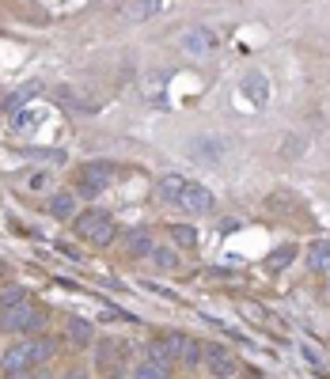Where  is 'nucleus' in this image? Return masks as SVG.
<instances>
[{
  "mask_svg": "<svg viewBox=\"0 0 330 379\" xmlns=\"http://www.w3.org/2000/svg\"><path fill=\"white\" fill-rule=\"evenodd\" d=\"M53 353H58V342H50V337H31V342H15L12 349L0 357V368H4L8 376L15 372H31L35 364H42V360H50Z\"/></svg>",
  "mask_w": 330,
  "mask_h": 379,
  "instance_id": "nucleus-1",
  "label": "nucleus"
},
{
  "mask_svg": "<svg viewBox=\"0 0 330 379\" xmlns=\"http://www.w3.org/2000/svg\"><path fill=\"white\" fill-rule=\"evenodd\" d=\"M76 236L87 239V243H95V247H107L110 239H114V220H110L107 213H99V209H92V213L76 216Z\"/></svg>",
  "mask_w": 330,
  "mask_h": 379,
  "instance_id": "nucleus-2",
  "label": "nucleus"
},
{
  "mask_svg": "<svg viewBox=\"0 0 330 379\" xmlns=\"http://www.w3.org/2000/svg\"><path fill=\"white\" fill-rule=\"evenodd\" d=\"M213 205H216L213 193L201 186V182H190V179H186V186H182V193H179V209H182V213H190V216H209V213H213Z\"/></svg>",
  "mask_w": 330,
  "mask_h": 379,
  "instance_id": "nucleus-3",
  "label": "nucleus"
},
{
  "mask_svg": "<svg viewBox=\"0 0 330 379\" xmlns=\"http://www.w3.org/2000/svg\"><path fill=\"white\" fill-rule=\"evenodd\" d=\"M239 95H243V99H251L254 110L270 107V80H266V72H259V69L247 72V76L239 80Z\"/></svg>",
  "mask_w": 330,
  "mask_h": 379,
  "instance_id": "nucleus-4",
  "label": "nucleus"
},
{
  "mask_svg": "<svg viewBox=\"0 0 330 379\" xmlns=\"http://www.w3.org/2000/svg\"><path fill=\"white\" fill-rule=\"evenodd\" d=\"M205 368H209V376H216V379H232L239 372L236 357H232L224 345H209V349H205Z\"/></svg>",
  "mask_w": 330,
  "mask_h": 379,
  "instance_id": "nucleus-5",
  "label": "nucleus"
},
{
  "mask_svg": "<svg viewBox=\"0 0 330 379\" xmlns=\"http://www.w3.org/2000/svg\"><path fill=\"white\" fill-rule=\"evenodd\" d=\"M179 46H182V53H190V58H205V53L216 50V35L209 27H190Z\"/></svg>",
  "mask_w": 330,
  "mask_h": 379,
  "instance_id": "nucleus-6",
  "label": "nucleus"
},
{
  "mask_svg": "<svg viewBox=\"0 0 330 379\" xmlns=\"http://www.w3.org/2000/svg\"><path fill=\"white\" fill-rule=\"evenodd\" d=\"M42 311H35L31 303H19L15 311H4V319H0V326L4 330H38L42 326Z\"/></svg>",
  "mask_w": 330,
  "mask_h": 379,
  "instance_id": "nucleus-7",
  "label": "nucleus"
},
{
  "mask_svg": "<svg viewBox=\"0 0 330 379\" xmlns=\"http://www.w3.org/2000/svg\"><path fill=\"white\" fill-rule=\"evenodd\" d=\"M110 179H114V167L110 164H87L84 175H80V186H84V193L92 197V193H99Z\"/></svg>",
  "mask_w": 330,
  "mask_h": 379,
  "instance_id": "nucleus-8",
  "label": "nucleus"
},
{
  "mask_svg": "<svg viewBox=\"0 0 330 379\" xmlns=\"http://www.w3.org/2000/svg\"><path fill=\"white\" fill-rule=\"evenodd\" d=\"M190 152H194L198 164H220L224 152H228V144L216 141V136H213V141H209V136H201V141H194V148H190Z\"/></svg>",
  "mask_w": 330,
  "mask_h": 379,
  "instance_id": "nucleus-9",
  "label": "nucleus"
},
{
  "mask_svg": "<svg viewBox=\"0 0 330 379\" xmlns=\"http://www.w3.org/2000/svg\"><path fill=\"white\" fill-rule=\"evenodd\" d=\"M308 270H311V273H330V243H327V239L311 243V251H308Z\"/></svg>",
  "mask_w": 330,
  "mask_h": 379,
  "instance_id": "nucleus-10",
  "label": "nucleus"
},
{
  "mask_svg": "<svg viewBox=\"0 0 330 379\" xmlns=\"http://www.w3.org/2000/svg\"><path fill=\"white\" fill-rule=\"evenodd\" d=\"M65 337L76 349H87L92 345V322H84V319H69V326H65Z\"/></svg>",
  "mask_w": 330,
  "mask_h": 379,
  "instance_id": "nucleus-11",
  "label": "nucleus"
},
{
  "mask_svg": "<svg viewBox=\"0 0 330 379\" xmlns=\"http://www.w3.org/2000/svg\"><path fill=\"white\" fill-rule=\"evenodd\" d=\"M201 360H205V349H201L194 337H186V342H182V353H179V364L186 368V372H194Z\"/></svg>",
  "mask_w": 330,
  "mask_h": 379,
  "instance_id": "nucleus-12",
  "label": "nucleus"
},
{
  "mask_svg": "<svg viewBox=\"0 0 330 379\" xmlns=\"http://www.w3.org/2000/svg\"><path fill=\"white\" fill-rule=\"evenodd\" d=\"M182 186H186V179H182V175H164V179H159V197L171 201V205H179Z\"/></svg>",
  "mask_w": 330,
  "mask_h": 379,
  "instance_id": "nucleus-13",
  "label": "nucleus"
},
{
  "mask_svg": "<svg viewBox=\"0 0 330 379\" xmlns=\"http://www.w3.org/2000/svg\"><path fill=\"white\" fill-rule=\"evenodd\" d=\"M50 213L58 216V220H72V216H76V197H72V193H58V197L50 201Z\"/></svg>",
  "mask_w": 330,
  "mask_h": 379,
  "instance_id": "nucleus-14",
  "label": "nucleus"
},
{
  "mask_svg": "<svg viewBox=\"0 0 330 379\" xmlns=\"http://www.w3.org/2000/svg\"><path fill=\"white\" fill-rule=\"evenodd\" d=\"M125 247H130V254H137V258H144V254L156 251V247H152V236H148V231H130Z\"/></svg>",
  "mask_w": 330,
  "mask_h": 379,
  "instance_id": "nucleus-15",
  "label": "nucleus"
},
{
  "mask_svg": "<svg viewBox=\"0 0 330 379\" xmlns=\"http://www.w3.org/2000/svg\"><path fill=\"white\" fill-rule=\"evenodd\" d=\"M152 12H156V0H130L125 12H122V19L137 23V19H144V15H152Z\"/></svg>",
  "mask_w": 330,
  "mask_h": 379,
  "instance_id": "nucleus-16",
  "label": "nucleus"
},
{
  "mask_svg": "<svg viewBox=\"0 0 330 379\" xmlns=\"http://www.w3.org/2000/svg\"><path fill=\"white\" fill-rule=\"evenodd\" d=\"M293 258H296V247H281V251H273L270 258H266V270H270V273H281L288 262H293Z\"/></svg>",
  "mask_w": 330,
  "mask_h": 379,
  "instance_id": "nucleus-17",
  "label": "nucleus"
},
{
  "mask_svg": "<svg viewBox=\"0 0 330 379\" xmlns=\"http://www.w3.org/2000/svg\"><path fill=\"white\" fill-rule=\"evenodd\" d=\"M133 379H167V364H159V360H144L141 368H137V376Z\"/></svg>",
  "mask_w": 330,
  "mask_h": 379,
  "instance_id": "nucleus-18",
  "label": "nucleus"
},
{
  "mask_svg": "<svg viewBox=\"0 0 330 379\" xmlns=\"http://www.w3.org/2000/svg\"><path fill=\"white\" fill-rule=\"evenodd\" d=\"M19 303H27V292H23V288H4V292H0V311H15Z\"/></svg>",
  "mask_w": 330,
  "mask_h": 379,
  "instance_id": "nucleus-19",
  "label": "nucleus"
},
{
  "mask_svg": "<svg viewBox=\"0 0 330 379\" xmlns=\"http://www.w3.org/2000/svg\"><path fill=\"white\" fill-rule=\"evenodd\" d=\"M38 91H42V84H38V80H35V84H27V87H19V91H15L12 99H8V110H19L23 103H27V99H35Z\"/></svg>",
  "mask_w": 330,
  "mask_h": 379,
  "instance_id": "nucleus-20",
  "label": "nucleus"
},
{
  "mask_svg": "<svg viewBox=\"0 0 330 379\" xmlns=\"http://www.w3.org/2000/svg\"><path fill=\"white\" fill-rule=\"evenodd\" d=\"M171 239H175L179 247H194V243H198V231L190 228V224H175V228H171Z\"/></svg>",
  "mask_w": 330,
  "mask_h": 379,
  "instance_id": "nucleus-21",
  "label": "nucleus"
},
{
  "mask_svg": "<svg viewBox=\"0 0 330 379\" xmlns=\"http://www.w3.org/2000/svg\"><path fill=\"white\" fill-rule=\"evenodd\" d=\"M152 258H156L164 270H175V265H179V254H171V251H152Z\"/></svg>",
  "mask_w": 330,
  "mask_h": 379,
  "instance_id": "nucleus-22",
  "label": "nucleus"
},
{
  "mask_svg": "<svg viewBox=\"0 0 330 379\" xmlns=\"http://www.w3.org/2000/svg\"><path fill=\"white\" fill-rule=\"evenodd\" d=\"M31 156H35V159H46V164H61V159H65V152H46V148H35V152H31Z\"/></svg>",
  "mask_w": 330,
  "mask_h": 379,
  "instance_id": "nucleus-23",
  "label": "nucleus"
},
{
  "mask_svg": "<svg viewBox=\"0 0 330 379\" xmlns=\"http://www.w3.org/2000/svg\"><path fill=\"white\" fill-rule=\"evenodd\" d=\"M8 379H50L46 372H35V376H27V372H15V376H8Z\"/></svg>",
  "mask_w": 330,
  "mask_h": 379,
  "instance_id": "nucleus-24",
  "label": "nucleus"
},
{
  "mask_svg": "<svg viewBox=\"0 0 330 379\" xmlns=\"http://www.w3.org/2000/svg\"><path fill=\"white\" fill-rule=\"evenodd\" d=\"M65 379H87V372H84V368H76V372H69Z\"/></svg>",
  "mask_w": 330,
  "mask_h": 379,
  "instance_id": "nucleus-25",
  "label": "nucleus"
}]
</instances>
